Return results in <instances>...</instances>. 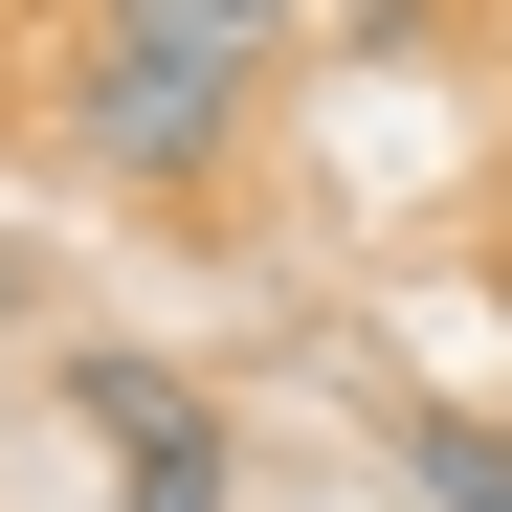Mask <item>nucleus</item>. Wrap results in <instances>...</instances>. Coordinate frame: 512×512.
Segmentation results:
<instances>
[{"label": "nucleus", "instance_id": "1", "mask_svg": "<svg viewBox=\"0 0 512 512\" xmlns=\"http://www.w3.org/2000/svg\"><path fill=\"white\" fill-rule=\"evenodd\" d=\"M245 67H179V45H90L67 23V179H112V201H201L223 156H245Z\"/></svg>", "mask_w": 512, "mask_h": 512}, {"label": "nucleus", "instance_id": "4", "mask_svg": "<svg viewBox=\"0 0 512 512\" xmlns=\"http://www.w3.org/2000/svg\"><path fill=\"white\" fill-rule=\"evenodd\" d=\"M401 490L423 512H512V423H446V401H423L401 423Z\"/></svg>", "mask_w": 512, "mask_h": 512}, {"label": "nucleus", "instance_id": "3", "mask_svg": "<svg viewBox=\"0 0 512 512\" xmlns=\"http://www.w3.org/2000/svg\"><path fill=\"white\" fill-rule=\"evenodd\" d=\"M90 45H179V67H290V0H90Z\"/></svg>", "mask_w": 512, "mask_h": 512}, {"label": "nucleus", "instance_id": "2", "mask_svg": "<svg viewBox=\"0 0 512 512\" xmlns=\"http://www.w3.org/2000/svg\"><path fill=\"white\" fill-rule=\"evenodd\" d=\"M67 423L112 446V512H223V468H245L179 357H67Z\"/></svg>", "mask_w": 512, "mask_h": 512}]
</instances>
